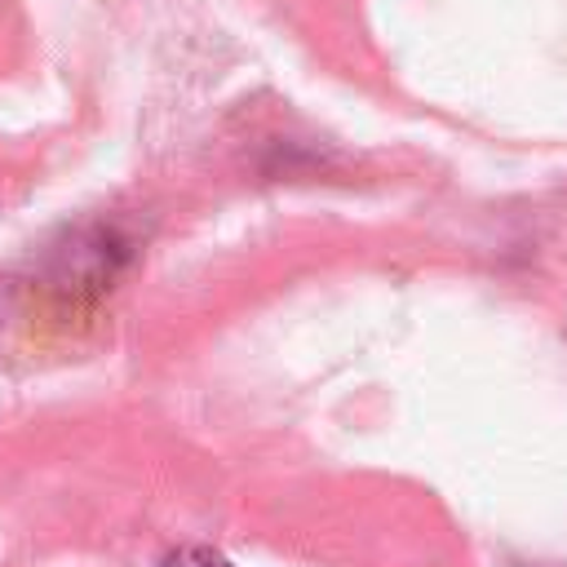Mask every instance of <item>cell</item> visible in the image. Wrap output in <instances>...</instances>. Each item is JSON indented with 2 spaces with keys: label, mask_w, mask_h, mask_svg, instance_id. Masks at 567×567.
<instances>
[{
  "label": "cell",
  "mask_w": 567,
  "mask_h": 567,
  "mask_svg": "<svg viewBox=\"0 0 567 567\" xmlns=\"http://www.w3.org/2000/svg\"><path fill=\"white\" fill-rule=\"evenodd\" d=\"M124 257H128V239L115 226H80L49 252L40 284L58 301H84L111 288Z\"/></svg>",
  "instance_id": "1"
},
{
  "label": "cell",
  "mask_w": 567,
  "mask_h": 567,
  "mask_svg": "<svg viewBox=\"0 0 567 567\" xmlns=\"http://www.w3.org/2000/svg\"><path fill=\"white\" fill-rule=\"evenodd\" d=\"M155 567H235V563H226V558H221V554H213V549H199V545H182V549L164 554Z\"/></svg>",
  "instance_id": "2"
},
{
  "label": "cell",
  "mask_w": 567,
  "mask_h": 567,
  "mask_svg": "<svg viewBox=\"0 0 567 567\" xmlns=\"http://www.w3.org/2000/svg\"><path fill=\"white\" fill-rule=\"evenodd\" d=\"M514 567H549V563H514Z\"/></svg>",
  "instance_id": "3"
}]
</instances>
